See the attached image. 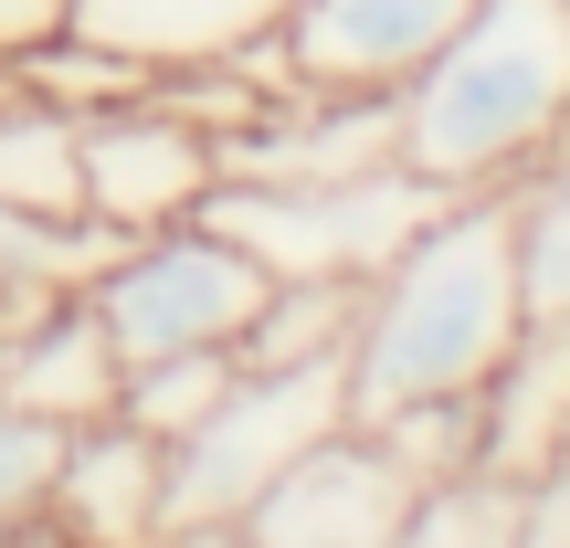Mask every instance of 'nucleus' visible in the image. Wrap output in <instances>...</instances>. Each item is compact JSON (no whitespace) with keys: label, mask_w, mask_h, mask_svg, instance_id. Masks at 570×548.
Returning <instances> with one entry per match:
<instances>
[{"label":"nucleus","mask_w":570,"mask_h":548,"mask_svg":"<svg viewBox=\"0 0 570 548\" xmlns=\"http://www.w3.org/2000/svg\"><path fill=\"white\" fill-rule=\"evenodd\" d=\"M0 201L42 211V222H85V117L0 84Z\"/></svg>","instance_id":"14"},{"label":"nucleus","mask_w":570,"mask_h":548,"mask_svg":"<svg viewBox=\"0 0 570 548\" xmlns=\"http://www.w3.org/2000/svg\"><path fill=\"white\" fill-rule=\"evenodd\" d=\"M11 74H21V96L63 106V117H106V106H138L148 84H159L148 63H127L117 42H96V32H53V42H32Z\"/></svg>","instance_id":"18"},{"label":"nucleus","mask_w":570,"mask_h":548,"mask_svg":"<svg viewBox=\"0 0 570 548\" xmlns=\"http://www.w3.org/2000/svg\"><path fill=\"white\" fill-rule=\"evenodd\" d=\"M360 432L412 475V486H433V475H465V465H475V390H465V401H402V411H370Z\"/></svg>","instance_id":"21"},{"label":"nucleus","mask_w":570,"mask_h":548,"mask_svg":"<svg viewBox=\"0 0 570 548\" xmlns=\"http://www.w3.org/2000/svg\"><path fill=\"white\" fill-rule=\"evenodd\" d=\"M560 454H570V317H529L518 348L487 369V390H475V465L529 486Z\"/></svg>","instance_id":"11"},{"label":"nucleus","mask_w":570,"mask_h":548,"mask_svg":"<svg viewBox=\"0 0 570 548\" xmlns=\"http://www.w3.org/2000/svg\"><path fill=\"white\" fill-rule=\"evenodd\" d=\"M402 159V96H275L244 138H223V180L254 190H317V180H360V169Z\"/></svg>","instance_id":"9"},{"label":"nucleus","mask_w":570,"mask_h":548,"mask_svg":"<svg viewBox=\"0 0 570 548\" xmlns=\"http://www.w3.org/2000/svg\"><path fill=\"white\" fill-rule=\"evenodd\" d=\"M570 148V0H475L402 84V159L444 190H508Z\"/></svg>","instance_id":"2"},{"label":"nucleus","mask_w":570,"mask_h":548,"mask_svg":"<svg viewBox=\"0 0 570 548\" xmlns=\"http://www.w3.org/2000/svg\"><path fill=\"white\" fill-rule=\"evenodd\" d=\"M233 369H244L233 348H169V359H138L127 390H117V422H138L148 444H180V432L233 390Z\"/></svg>","instance_id":"19"},{"label":"nucleus","mask_w":570,"mask_h":548,"mask_svg":"<svg viewBox=\"0 0 570 548\" xmlns=\"http://www.w3.org/2000/svg\"><path fill=\"white\" fill-rule=\"evenodd\" d=\"M53 32H75V0H0V63H21Z\"/></svg>","instance_id":"22"},{"label":"nucleus","mask_w":570,"mask_h":548,"mask_svg":"<svg viewBox=\"0 0 570 548\" xmlns=\"http://www.w3.org/2000/svg\"><path fill=\"white\" fill-rule=\"evenodd\" d=\"M106 253H117V232H106V222H42V211H11V201H0V338L32 327L42 306L85 296V285L106 275Z\"/></svg>","instance_id":"15"},{"label":"nucleus","mask_w":570,"mask_h":548,"mask_svg":"<svg viewBox=\"0 0 570 548\" xmlns=\"http://www.w3.org/2000/svg\"><path fill=\"white\" fill-rule=\"evenodd\" d=\"M275 296V275L233 243L223 222H169V232H127L106 253V275L85 285V306L106 317L117 359H169V348H244L254 306Z\"/></svg>","instance_id":"5"},{"label":"nucleus","mask_w":570,"mask_h":548,"mask_svg":"<svg viewBox=\"0 0 570 548\" xmlns=\"http://www.w3.org/2000/svg\"><path fill=\"white\" fill-rule=\"evenodd\" d=\"M117 390H127V359H117V338H106V317H96L85 296L42 306L32 327H11V338H0V401L42 411V422H63V432L106 422V411H117Z\"/></svg>","instance_id":"12"},{"label":"nucleus","mask_w":570,"mask_h":548,"mask_svg":"<svg viewBox=\"0 0 570 548\" xmlns=\"http://www.w3.org/2000/svg\"><path fill=\"white\" fill-rule=\"evenodd\" d=\"M159 507H169V444H148L138 422H85L63 432V465H53V496H42V538H85V548H138L159 538Z\"/></svg>","instance_id":"10"},{"label":"nucleus","mask_w":570,"mask_h":548,"mask_svg":"<svg viewBox=\"0 0 570 548\" xmlns=\"http://www.w3.org/2000/svg\"><path fill=\"white\" fill-rule=\"evenodd\" d=\"M529 327L518 285V190H454L381 275L360 285L348 338V422L402 401H465Z\"/></svg>","instance_id":"1"},{"label":"nucleus","mask_w":570,"mask_h":548,"mask_svg":"<svg viewBox=\"0 0 570 548\" xmlns=\"http://www.w3.org/2000/svg\"><path fill=\"white\" fill-rule=\"evenodd\" d=\"M412 548H518L529 538V486L497 465H465V475H433L412 486Z\"/></svg>","instance_id":"16"},{"label":"nucleus","mask_w":570,"mask_h":548,"mask_svg":"<svg viewBox=\"0 0 570 548\" xmlns=\"http://www.w3.org/2000/svg\"><path fill=\"white\" fill-rule=\"evenodd\" d=\"M402 528H412V475L360 422H338L327 444H306L254 496V517L233 538H254V548H391Z\"/></svg>","instance_id":"7"},{"label":"nucleus","mask_w":570,"mask_h":548,"mask_svg":"<svg viewBox=\"0 0 570 548\" xmlns=\"http://www.w3.org/2000/svg\"><path fill=\"white\" fill-rule=\"evenodd\" d=\"M223 190V138L180 106L138 96V106H106L85 117V222L127 232H169Z\"/></svg>","instance_id":"6"},{"label":"nucleus","mask_w":570,"mask_h":548,"mask_svg":"<svg viewBox=\"0 0 570 548\" xmlns=\"http://www.w3.org/2000/svg\"><path fill=\"white\" fill-rule=\"evenodd\" d=\"M348 338H360V285H275L233 359L244 369H296V359H348Z\"/></svg>","instance_id":"17"},{"label":"nucleus","mask_w":570,"mask_h":548,"mask_svg":"<svg viewBox=\"0 0 570 548\" xmlns=\"http://www.w3.org/2000/svg\"><path fill=\"white\" fill-rule=\"evenodd\" d=\"M475 0H296L285 11V74L317 96H402L433 53L454 42Z\"/></svg>","instance_id":"8"},{"label":"nucleus","mask_w":570,"mask_h":548,"mask_svg":"<svg viewBox=\"0 0 570 548\" xmlns=\"http://www.w3.org/2000/svg\"><path fill=\"white\" fill-rule=\"evenodd\" d=\"M296 0H75V32L117 42L148 74H180V63H233L265 32H285Z\"/></svg>","instance_id":"13"},{"label":"nucleus","mask_w":570,"mask_h":548,"mask_svg":"<svg viewBox=\"0 0 570 548\" xmlns=\"http://www.w3.org/2000/svg\"><path fill=\"white\" fill-rule=\"evenodd\" d=\"M348 422V359H296V369H233V390L169 444V507L159 538H233L254 496L296 465L306 444Z\"/></svg>","instance_id":"3"},{"label":"nucleus","mask_w":570,"mask_h":548,"mask_svg":"<svg viewBox=\"0 0 570 548\" xmlns=\"http://www.w3.org/2000/svg\"><path fill=\"white\" fill-rule=\"evenodd\" d=\"M444 201H454L444 180H423L412 159H381V169H360V180H317V190L223 180L202 201V222H223L275 285H370Z\"/></svg>","instance_id":"4"},{"label":"nucleus","mask_w":570,"mask_h":548,"mask_svg":"<svg viewBox=\"0 0 570 548\" xmlns=\"http://www.w3.org/2000/svg\"><path fill=\"white\" fill-rule=\"evenodd\" d=\"M508 190H518V285H529V317H570V148H550Z\"/></svg>","instance_id":"20"}]
</instances>
